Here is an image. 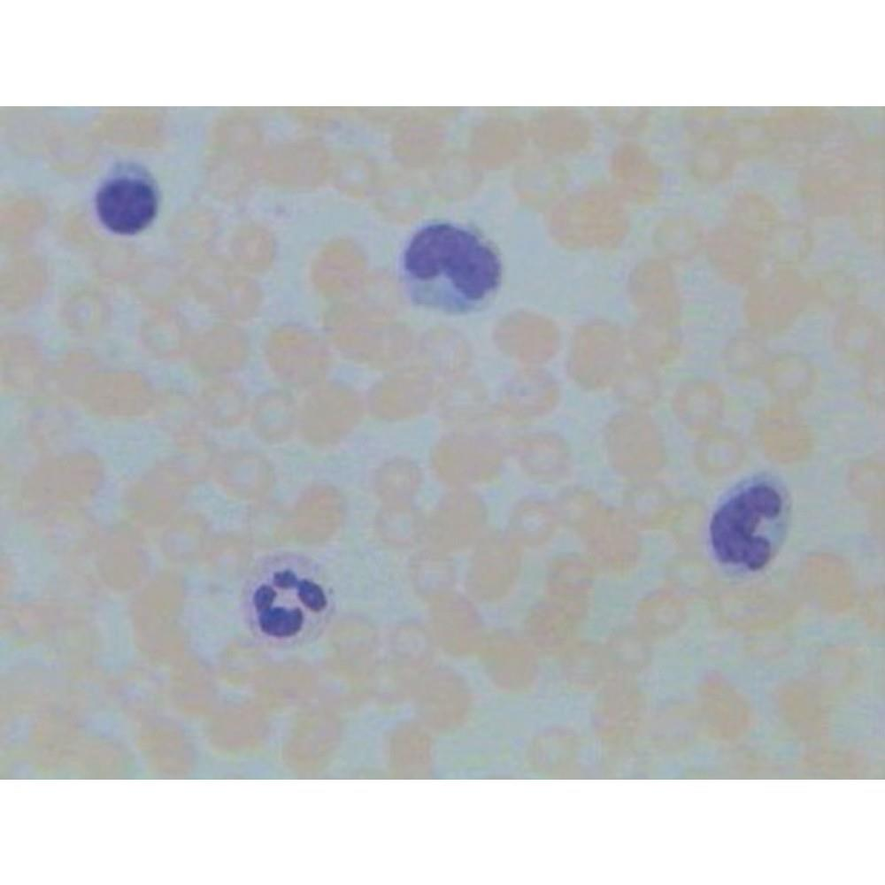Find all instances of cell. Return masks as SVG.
Segmentation results:
<instances>
[{"label":"cell","instance_id":"35","mask_svg":"<svg viewBox=\"0 0 885 885\" xmlns=\"http://www.w3.org/2000/svg\"><path fill=\"white\" fill-rule=\"evenodd\" d=\"M652 239L656 250L662 256L673 260H686L700 250L704 236L696 220L678 216L661 221L655 228Z\"/></svg>","mask_w":885,"mask_h":885},{"label":"cell","instance_id":"12","mask_svg":"<svg viewBox=\"0 0 885 885\" xmlns=\"http://www.w3.org/2000/svg\"><path fill=\"white\" fill-rule=\"evenodd\" d=\"M487 515L486 504L479 495L457 488L442 496L426 520L425 535L435 549L457 551L476 539Z\"/></svg>","mask_w":885,"mask_h":885},{"label":"cell","instance_id":"14","mask_svg":"<svg viewBox=\"0 0 885 885\" xmlns=\"http://www.w3.org/2000/svg\"><path fill=\"white\" fill-rule=\"evenodd\" d=\"M627 289L640 318L678 326L681 302L673 273L666 261L654 258L640 261L629 274Z\"/></svg>","mask_w":885,"mask_h":885},{"label":"cell","instance_id":"33","mask_svg":"<svg viewBox=\"0 0 885 885\" xmlns=\"http://www.w3.org/2000/svg\"><path fill=\"white\" fill-rule=\"evenodd\" d=\"M631 345L645 364L661 366L672 360L679 351L678 326L640 318L631 332Z\"/></svg>","mask_w":885,"mask_h":885},{"label":"cell","instance_id":"45","mask_svg":"<svg viewBox=\"0 0 885 885\" xmlns=\"http://www.w3.org/2000/svg\"><path fill=\"white\" fill-rule=\"evenodd\" d=\"M766 348L755 332H741L733 337L725 350V363L735 375L749 376L757 372L766 359Z\"/></svg>","mask_w":885,"mask_h":885},{"label":"cell","instance_id":"47","mask_svg":"<svg viewBox=\"0 0 885 885\" xmlns=\"http://www.w3.org/2000/svg\"><path fill=\"white\" fill-rule=\"evenodd\" d=\"M852 224L858 235L870 243L881 242L884 237V214L879 204H865L857 208Z\"/></svg>","mask_w":885,"mask_h":885},{"label":"cell","instance_id":"24","mask_svg":"<svg viewBox=\"0 0 885 885\" xmlns=\"http://www.w3.org/2000/svg\"><path fill=\"white\" fill-rule=\"evenodd\" d=\"M882 327L876 313L852 304L842 311L835 329V341L847 356L865 362L874 359L881 349Z\"/></svg>","mask_w":885,"mask_h":885},{"label":"cell","instance_id":"48","mask_svg":"<svg viewBox=\"0 0 885 885\" xmlns=\"http://www.w3.org/2000/svg\"><path fill=\"white\" fill-rule=\"evenodd\" d=\"M851 484L864 499H883V470L880 465L866 462L851 471Z\"/></svg>","mask_w":885,"mask_h":885},{"label":"cell","instance_id":"5","mask_svg":"<svg viewBox=\"0 0 885 885\" xmlns=\"http://www.w3.org/2000/svg\"><path fill=\"white\" fill-rule=\"evenodd\" d=\"M158 192L152 178L135 166L118 167L96 194V211L111 232L132 235L146 229L158 211Z\"/></svg>","mask_w":885,"mask_h":885},{"label":"cell","instance_id":"32","mask_svg":"<svg viewBox=\"0 0 885 885\" xmlns=\"http://www.w3.org/2000/svg\"><path fill=\"white\" fill-rule=\"evenodd\" d=\"M230 250L242 269L261 273L273 266L277 244L273 235L266 227L247 223L239 227L232 235Z\"/></svg>","mask_w":885,"mask_h":885},{"label":"cell","instance_id":"31","mask_svg":"<svg viewBox=\"0 0 885 885\" xmlns=\"http://www.w3.org/2000/svg\"><path fill=\"white\" fill-rule=\"evenodd\" d=\"M373 490L383 504H412L423 483V473L413 460L392 458L373 475Z\"/></svg>","mask_w":885,"mask_h":885},{"label":"cell","instance_id":"41","mask_svg":"<svg viewBox=\"0 0 885 885\" xmlns=\"http://www.w3.org/2000/svg\"><path fill=\"white\" fill-rule=\"evenodd\" d=\"M744 448L731 433H716L704 437L696 450L699 468L706 474L721 476L735 470L743 462Z\"/></svg>","mask_w":885,"mask_h":885},{"label":"cell","instance_id":"44","mask_svg":"<svg viewBox=\"0 0 885 885\" xmlns=\"http://www.w3.org/2000/svg\"><path fill=\"white\" fill-rule=\"evenodd\" d=\"M521 467L539 479H550L556 470V441L545 435L526 436L515 443Z\"/></svg>","mask_w":885,"mask_h":885},{"label":"cell","instance_id":"4","mask_svg":"<svg viewBox=\"0 0 885 885\" xmlns=\"http://www.w3.org/2000/svg\"><path fill=\"white\" fill-rule=\"evenodd\" d=\"M629 219L612 196L592 193L564 202L550 219L556 242L570 250L618 248L629 231Z\"/></svg>","mask_w":885,"mask_h":885},{"label":"cell","instance_id":"7","mask_svg":"<svg viewBox=\"0 0 885 885\" xmlns=\"http://www.w3.org/2000/svg\"><path fill=\"white\" fill-rule=\"evenodd\" d=\"M363 410L361 397L350 386L321 382L302 404L297 422L300 433L316 447L335 444L358 426Z\"/></svg>","mask_w":885,"mask_h":885},{"label":"cell","instance_id":"17","mask_svg":"<svg viewBox=\"0 0 885 885\" xmlns=\"http://www.w3.org/2000/svg\"><path fill=\"white\" fill-rule=\"evenodd\" d=\"M80 394L90 412L108 417L143 414L155 400L151 387L133 376L94 378L81 388Z\"/></svg>","mask_w":885,"mask_h":885},{"label":"cell","instance_id":"28","mask_svg":"<svg viewBox=\"0 0 885 885\" xmlns=\"http://www.w3.org/2000/svg\"><path fill=\"white\" fill-rule=\"evenodd\" d=\"M724 396L712 382L695 380L683 384L675 399V408L683 423L698 432L708 431L720 419Z\"/></svg>","mask_w":885,"mask_h":885},{"label":"cell","instance_id":"22","mask_svg":"<svg viewBox=\"0 0 885 885\" xmlns=\"http://www.w3.org/2000/svg\"><path fill=\"white\" fill-rule=\"evenodd\" d=\"M250 352V340L242 329L234 324H218L199 344L195 364L204 376L219 379L242 368Z\"/></svg>","mask_w":885,"mask_h":885},{"label":"cell","instance_id":"9","mask_svg":"<svg viewBox=\"0 0 885 885\" xmlns=\"http://www.w3.org/2000/svg\"><path fill=\"white\" fill-rule=\"evenodd\" d=\"M430 463L443 482L465 488L494 479L502 465V452L498 442L486 434L456 432L435 444Z\"/></svg>","mask_w":885,"mask_h":885},{"label":"cell","instance_id":"37","mask_svg":"<svg viewBox=\"0 0 885 885\" xmlns=\"http://www.w3.org/2000/svg\"><path fill=\"white\" fill-rule=\"evenodd\" d=\"M376 527L386 543L407 547L425 535L426 520L412 504H383L377 514Z\"/></svg>","mask_w":885,"mask_h":885},{"label":"cell","instance_id":"46","mask_svg":"<svg viewBox=\"0 0 885 885\" xmlns=\"http://www.w3.org/2000/svg\"><path fill=\"white\" fill-rule=\"evenodd\" d=\"M812 292L826 306L842 311L854 304L858 294L856 278L845 270L832 269L820 274Z\"/></svg>","mask_w":885,"mask_h":885},{"label":"cell","instance_id":"27","mask_svg":"<svg viewBox=\"0 0 885 885\" xmlns=\"http://www.w3.org/2000/svg\"><path fill=\"white\" fill-rule=\"evenodd\" d=\"M202 419L210 426L227 429L238 426L248 412L246 393L237 381L219 378L201 393Z\"/></svg>","mask_w":885,"mask_h":885},{"label":"cell","instance_id":"11","mask_svg":"<svg viewBox=\"0 0 885 885\" xmlns=\"http://www.w3.org/2000/svg\"><path fill=\"white\" fill-rule=\"evenodd\" d=\"M624 355L625 340L620 328L605 319H592L575 330L568 366L578 380L598 383L620 370Z\"/></svg>","mask_w":885,"mask_h":885},{"label":"cell","instance_id":"10","mask_svg":"<svg viewBox=\"0 0 885 885\" xmlns=\"http://www.w3.org/2000/svg\"><path fill=\"white\" fill-rule=\"evenodd\" d=\"M103 466L88 452L68 453L43 462L23 485L24 497L75 502L94 496L102 485Z\"/></svg>","mask_w":885,"mask_h":885},{"label":"cell","instance_id":"42","mask_svg":"<svg viewBox=\"0 0 885 885\" xmlns=\"http://www.w3.org/2000/svg\"><path fill=\"white\" fill-rule=\"evenodd\" d=\"M157 416L160 426L178 440L198 432L202 418L198 403L176 389L161 394L157 402Z\"/></svg>","mask_w":885,"mask_h":885},{"label":"cell","instance_id":"23","mask_svg":"<svg viewBox=\"0 0 885 885\" xmlns=\"http://www.w3.org/2000/svg\"><path fill=\"white\" fill-rule=\"evenodd\" d=\"M189 486L171 461L162 463L132 485L126 496L127 506L144 514L167 512L181 504Z\"/></svg>","mask_w":885,"mask_h":885},{"label":"cell","instance_id":"6","mask_svg":"<svg viewBox=\"0 0 885 885\" xmlns=\"http://www.w3.org/2000/svg\"><path fill=\"white\" fill-rule=\"evenodd\" d=\"M266 358L273 374L286 385L308 388L322 382L329 352L322 339L299 324H283L269 335Z\"/></svg>","mask_w":885,"mask_h":885},{"label":"cell","instance_id":"40","mask_svg":"<svg viewBox=\"0 0 885 885\" xmlns=\"http://www.w3.org/2000/svg\"><path fill=\"white\" fill-rule=\"evenodd\" d=\"M350 264L347 246L340 241L328 242L315 256L311 266V281L325 297L338 296L345 286Z\"/></svg>","mask_w":885,"mask_h":885},{"label":"cell","instance_id":"26","mask_svg":"<svg viewBox=\"0 0 885 885\" xmlns=\"http://www.w3.org/2000/svg\"><path fill=\"white\" fill-rule=\"evenodd\" d=\"M551 389V381L544 374L518 376L503 387L497 412L515 419L539 415L550 405Z\"/></svg>","mask_w":885,"mask_h":885},{"label":"cell","instance_id":"36","mask_svg":"<svg viewBox=\"0 0 885 885\" xmlns=\"http://www.w3.org/2000/svg\"><path fill=\"white\" fill-rule=\"evenodd\" d=\"M438 393L440 414L450 423L474 421L488 407L487 388L475 381L453 382L444 386Z\"/></svg>","mask_w":885,"mask_h":885},{"label":"cell","instance_id":"34","mask_svg":"<svg viewBox=\"0 0 885 885\" xmlns=\"http://www.w3.org/2000/svg\"><path fill=\"white\" fill-rule=\"evenodd\" d=\"M410 572L417 592L432 601L450 592L455 582L453 562L436 549L415 554L410 563Z\"/></svg>","mask_w":885,"mask_h":885},{"label":"cell","instance_id":"8","mask_svg":"<svg viewBox=\"0 0 885 885\" xmlns=\"http://www.w3.org/2000/svg\"><path fill=\"white\" fill-rule=\"evenodd\" d=\"M809 287L790 268L758 276L744 301V314L753 332L773 335L787 329L805 307Z\"/></svg>","mask_w":885,"mask_h":885},{"label":"cell","instance_id":"2","mask_svg":"<svg viewBox=\"0 0 885 885\" xmlns=\"http://www.w3.org/2000/svg\"><path fill=\"white\" fill-rule=\"evenodd\" d=\"M242 607L252 635L266 645L290 648L321 634L335 598L321 566L297 552H277L258 561L244 583Z\"/></svg>","mask_w":885,"mask_h":885},{"label":"cell","instance_id":"1","mask_svg":"<svg viewBox=\"0 0 885 885\" xmlns=\"http://www.w3.org/2000/svg\"><path fill=\"white\" fill-rule=\"evenodd\" d=\"M397 273L415 307L448 316L474 314L496 299L504 279L497 247L477 227L434 219L402 248Z\"/></svg>","mask_w":885,"mask_h":885},{"label":"cell","instance_id":"30","mask_svg":"<svg viewBox=\"0 0 885 885\" xmlns=\"http://www.w3.org/2000/svg\"><path fill=\"white\" fill-rule=\"evenodd\" d=\"M432 657L433 643L427 630L416 622H404L391 635L387 669L396 675L419 673L427 669Z\"/></svg>","mask_w":885,"mask_h":885},{"label":"cell","instance_id":"38","mask_svg":"<svg viewBox=\"0 0 885 885\" xmlns=\"http://www.w3.org/2000/svg\"><path fill=\"white\" fill-rule=\"evenodd\" d=\"M767 252L780 268H789L805 260L812 252L810 228L796 221H779L765 241Z\"/></svg>","mask_w":885,"mask_h":885},{"label":"cell","instance_id":"29","mask_svg":"<svg viewBox=\"0 0 885 885\" xmlns=\"http://www.w3.org/2000/svg\"><path fill=\"white\" fill-rule=\"evenodd\" d=\"M766 379L774 396L785 402H796L810 394L816 381V373L812 363L803 355L784 352L770 362Z\"/></svg>","mask_w":885,"mask_h":885},{"label":"cell","instance_id":"20","mask_svg":"<svg viewBox=\"0 0 885 885\" xmlns=\"http://www.w3.org/2000/svg\"><path fill=\"white\" fill-rule=\"evenodd\" d=\"M435 394V386L426 378H391L371 387L367 408L377 419L404 420L423 413Z\"/></svg>","mask_w":885,"mask_h":885},{"label":"cell","instance_id":"13","mask_svg":"<svg viewBox=\"0 0 885 885\" xmlns=\"http://www.w3.org/2000/svg\"><path fill=\"white\" fill-rule=\"evenodd\" d=\"M202 289L208 305L218 316L228 320L251 318L263 298L257 282L219 257L205 265Z\"/></svg>","mask_w":885,"mask_h":885},{"label":"cell","instance_id":"18","mask_svg":"<svg viewBox=\"0 0 885 885\" xmlns=\"http://www.w3.org/2000/svg\"><path fill=\"white\" fill-rule=\"evenodd\" d=\"M756 434L766 456L778 463L802 460L813 448V436L807 424L786 408L762 411L756 420Z\"/></svg>","mask_w":885,"mask_h":885},{"label":"cell","instance_id":"39","mask_svg":"<svg viewBox=\"0 0 885 885\" xmlns=\"http://www.w3.org/2000/svg\"><path fill=\"white\" fill-rule=\"evenodd\" d=\"M729 226L750 239L764 243L779 222L775 209L756 196L737 198L729 209Z\"/></svg>","mask_w":885,"mask_h":885},{"label":"cell","instance_id":"43","mask_svg":"<svg viewBox=\"0 0 885 885\" xmlns=\"http://www.w3.org/2000/svg\"><path fill=\"white\" fill-rule=\"evenodd\" d=\"M186 481H203L216 467V448L200 431L178 440V448L170 460Z\"/></svg>","mask_w":885,"mask_h":885},{"label":"cell","instance_id":"15","mask_svg":"<svg viewBox=\"0 0 885 885\" xmlns=\"http://www.w3.org/2000/svg\"><path fill=\"white\" fill-rule=\"evenodd\" d=\"M510 540L498 530L482 536L470 560L466 586L480 601L495 602L506 592L514 567Z\"/></svg>","mask_w":885,"mask_h":885},{"label":"cell","instance_id":"3","mask_svg":"<svg viewBox=\"0 0 885 885\" xmlns=\"http://www.w3.org/2000/svg\"><path fill=\"white\" fill-rule=\"evenodd\" d=\"M787 503L773 482L755 480L733 492L715 511L709 536L717 561L749 572L765 568L782 542Z\"/></svg>","mask_w":885,"mask_h":885},{"label":"cell","instance_id":"19","mask_svg":"<svg viewBox=\"0 0 885 885\" xmlns=\"http://www.w3.org/2000/svg\"><path fill=\"white\" fill-rule=\"evenodd\" d=\"M712 267L725 280L735 284H750L762 266L760 243L728 226L714 229L705 244Z\"/></svg>","mask_w":885,"mask_h":885},{"label":"cell","instance_id":"25","mask_svg":"<svg viewBox=\"0 0 885 885\" xmlns=\"http://www.w3.org/2000/svg\"><path fill=\"white\" fill-rule=\"evenodd\" d=\"M297 422L296 402L287 390H266L256 398L252 405L250 427L264 442L276 444L285 442L292 435Z\"/></svg>","mask_w":885,"mask_h":885},{"label":"cell","instance_id":"21","mask_svg":"<svg viewBox=\"0 0 885 885\" xmlns=\"http://www.w3.org/2000/svg\"><path fill=\"white\" fill-rule=\"evenodd\" d=\"M215 470L220 487L236 499H264L274 482L271 462L254 450L228 451L218 459Z\"/></svg>","mask_w":885,"mask_h":885},{"label":"cell","instance_id":"16","mask_svg":"<svg viewBox=\"0 0 885 885\" xmlns=\"http://www.w3.org/2000/svg\"><path fill=\"white\" fill-rule=\"evenodd\" d=\"M431 615L436 639L447 653L463 657L480 649L485 637L482 620L466 597L450 591L437 597Z\"/></svg>","mask_w":885,"mask_h":885}]
</instances>
